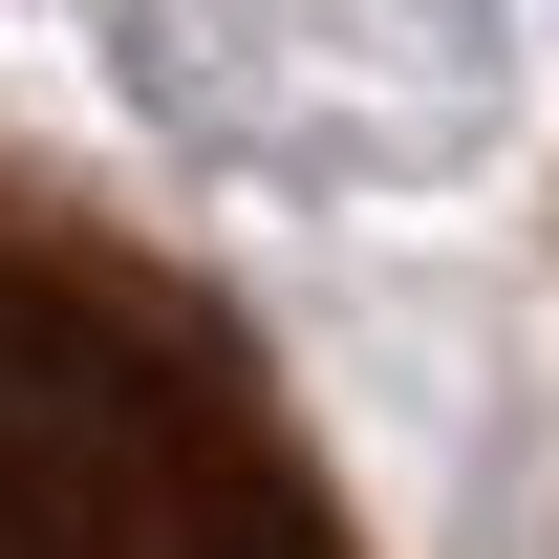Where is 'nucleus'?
<instances>
[{
	"mask_svg": "<svg viewBox=\"0 0 559 559\" xmlns=\"http://www.w3.org/2000/svg\"><path fill=\"white\" fill-rule=\"evenodd\" d=\"M0 559H345L194 280L0 194Z\"/></svg>",
	"mask_w": 559,
	"mask_h": 559,
	"instance_id": "1",
	"label": "nucleus"
}]
</instances>
